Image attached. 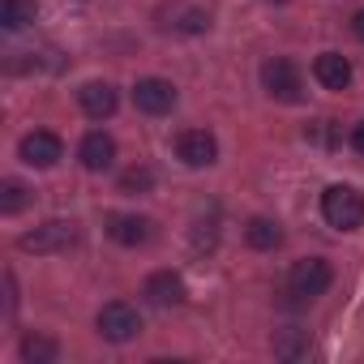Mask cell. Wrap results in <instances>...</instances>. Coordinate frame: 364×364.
Masks as SVG:
<instances>
[{
    "label": "cell",
    "mask_w": 364,
    "mask_h": 364,
    "mask_svg": "<svg viewBox=\"0 0 364 364\" xmlns=\"http://www.w3.org/2000/svg\"><path fill=\"white\" fill-rule=\"evenodd\" d=\"M321 219L338 232H355L364 223V198L351 185H330L321 193Z\"/></svg>",
    "instance_id": "6da1fadb"
},
{
    "label": "cell",
    "mask_w": 364,
    "mask_h": 364,
    "mask_svg": "<svg viewBox=\"0 0 364 364\" xmlns=\"http://www.w3.org/2000/svg\"><path fill=\"white\" fill-rule=\"evenodd\" d=\"M262 86H266V95L279 99V103H300V99H304L300 69H296L291 60H283V56H274V60L262 65Z\"/></svg>",
    "instance_id": "7a4b0ae2"
},
{
    "label": "cell",
    "mask_w": 364,
    "mask_h": 364,
    "mask_svg": "<svg viewBox=\"0 0 364 364\" xmlns=\"http://www.w3.org/2000/svg\"><path fill=\"white\" fill-rule=\"evenodd\" d=\"M330 283H334V270H330L321 257H304V262H296L291 274H287V291H291L296 300H317V296H326Z\"/></svg>",
    "instance_id": "3957f363"
},
{
    "label": "cell",
    "mask_w": 364,
    "mask_h": 364,
    "mask_svg": "<svg viewBox=\"0 0 364 364\" xmlns=\"http://www.w3.org/2000/svg\"><path fill=\"white\" fill-rule=\"evenodd\" d=\"M73 240H77V223H73V219H52V223L26 232V236L18 240V249H22V253H65Z\"/></svg>",
    "instance_id": "277c9868"
},
{
    "label": "cell",
    "mask_w": 364,
    "mask_h": 364,
    "mask_svg": "<svg viewBox=\"0 0 364 364\" xmlns=\"http://www.w3.org/2000/svg\"><path fill=\"white\" fill-rule=\"evenodd\" d=\"M99 334L107 343H129V338L141 334V313L124 300H112V304L99 309Z\"/></svg>",
    "instance_id": "5b68a950"
},
{
    "label": "cell",
    "mask_w": 364,
    "mask_h": 364,
    "mask_svg": "<svg viewBox=\"0 0 364 364\" xmlns=\"http://www.w3.org/2000/svg\"><path fill=\"white\" fill-rule=\"evenodd\" d=\"M18 154H22V163H31V167H56L60 154H65V141H60L56 133H48V129H35V133L22 137Z\"/></svg>",
    "instance_id": "8992f818"
},
{
    "label": "cell",
    "mask_w": 364,
    "mask_h": 364,
    "mask_svg": "<svg viewBox=\"0 0 364 364\" xmlns=\"http://www.w3.org/2000/svg\"><path fill=\"white\" fill-rule=\"evenodd\" d=\"M176 154L185 159L189 167H210L219 159V141L206 129H185V133L176 137Z\"/></svg>",
    "instance_id": "52a82bcc"
},
{
    "label": "cell",
    "mask_w": 364,
    "mask_h": 364,
    "mask_svg": "<svg viewBox=\"0 0 364 364\" xmlns=\"http://www.w3.org/2000/svg\"><path fill=\"white\" fill-rule=\"evenodd\" d=\"M133 103H137L141 112H150V116H163V112L176 107V86L163 82V77H137V86H133Z\"/></svg>",
    "instance_id": "ba28073f"
},
{
    "label": "cell",
    "mask_w": 364,
    "mask_h": 364,
    "mask_svg": "<svg viewBox=\"0 0 364 364\" xmlns=\"http://www.w3.org/2000/svg\"><path fill=\"white\" fill-rule=\"evenodd\" d=\"M146 300L159 304V309H176L180 300H185V279H180L176 270H154L146 279Z\"/></svg>",
    "instance_id": "9c48e42d"
},
{
    "label": "cell",
    "mask_w": 364,
    "mask_h": 364,
    "mask_svg": "<svg viewBox=\"0 0 364 364\" xmlns=\"http://www.w3.org/2000/svg\"><path fill=\"white\" fill-rule=\"evenodd\" d=\"M313 77H317L326 90H347V86H351V65H347V56H338V52H321V56L313 60Z\"/></svg>",
    "instance_id": "30bf717a"
},
{
    "label": "cell",
    "mask_w": 364,
    "mask_h": 364,
    "mask_svg": "<svg viewBox=\"0 0 364 364\" xmlns=\"http://www.w3.org/2000/svg\"><path fill=\"white\" fill-rule=\"evenodd\" d=\"M77 154H82V167H86V171H107L112 159H116V141L95 129V133L82 137V150H77Z\"/></svg>",
    "instance_id": "8fae6325"
},
{
    "label": "cell",
    "mask_w": 364,
    "mask_h": 364,
    "mask_svg": "<svg viewBox=\"0 0 364 364\" xmlns=\"http://www.w3.org/2000/svg\"><path fill=\"white\" fill-rule=\"evenodd\" d=\"M107 236H112L116 245L137 249V245L150 240V219H141V215H112V219H107Z\"/></svg>",
    "instance_id": "7c38bea8"
},
{
    "label": "cell",
    "mask_w": 364,
    "mask_h": 364,
    "mask_svg": "<svg viewBox=\"0 0 364 364\" xmlns=\"http://www.w3.org/2000/svg\"><path fill=\"white\" fill-rule=\"evenodd\" d=\"M159 18H167L163 26L185 31V35H202V31L210 26V14H206V9H198V5H185V0H176V5H171V9H163Z\"/></svg>",
    "instance_id": "4fadbf2b"
},
{
    "label": "cell",
    "mask_w": 364,
    "mask_h": 364,
    "mask_svg": "<svg viewBox=\"0 0 364 364\" xmlns=\"http://www.w3.org/2000/svg\"><path fill=\"white\" fill-rule=\"evenodd\" d=\"M77 103H82V112H86V116L103 120V116H112V112H116V90H112L107 82H86V86L77 90Z\"/></svg>",
    "instance_id": "5bb4252c"
},
{
    "label": "cell",
    "mask_w": 364,
    "mask_h": 364,
    "mask_svg": "<svg viewBox=\"0 0 364 364\" xmlns=\"http://www.w3.org/2000/svg\"><path fill=\"white\" fill-rule=\"evenodd\" d=\"M245 240H249L253 249H279V245H283V228H279L274 219L257 215V219H249V228H245Z\"/></svg>",
    "instance_id": "9a60e30c"
},
{
    "label": "cell",
    "mask_w": 364,
    "mask_h": 364,
    "mask_svg": "<svg viewBox=\"0 0 364 364\" xmlns=\"http://www.w3.org/2000/svg\"><path fill=\"white\" fill-rule=\"evenodd\" d=\"M35 18H39L35 0H5V5H0V26L5 31H26Z\"/></svg>",
    "instance_id": "2e32d148"
},
{
    "label": "cell",
    "mask_w": 364,
    "mask_h": 364,
    "mask_svg": "<svg viewBox=\"0 0 364 364\" xmlns=\"http://www.w3.org/2000/svg\"><path fill=\"white\" fill-rule=\"evenodd\" d=\"M56 355H60L56 338H43V334H26V338H22V360H31V364H52Z\"/></svg>",
    "instance_id": "e0dca14e"
},
{
    "label": "cell",
    "mask_w": 364,
    "mask_h": 364,
    "mask_svg": "<svg viewBox=\"0 0 364 364\" xmlns=\"http://www.w3.org/2000/svg\"><path fill=\"white\" fill-rule=\"evenodd\" d=\"M274 351H279L283 360H296V355L309 351V334H304V330H279V334H274Z\"/></svg>",
    "instance_id": "ac0fdd59"
},
{
    "label": "cell",
    "mask_w": 364,
    "mask_h": 364,
    "mask_svg": "<svg viewBox=\"0 0 364 364\" xmlns=\"http://www.w3.org/2000/svg\"><path fill=\"white\" fill-rule=\"evenodd\" d=\"M26 202H31V189L22 185V180H5V185H0V210L5 215H18Z\"/></svg>",
    "instance_id": "d6986e66"
},
{
    "label": "cell",
    "mask_w": 364,
    "mask_h": 364,
    "mask_svg": "<svg viewBox=\"0 0 364 364\" xmlns=\"http://www.w3.org/2000/svg\"><path fill=\"white\" fill-rule=\"evenodd\" d=\"M150 185H154V171L150 167H129L120 176V193H146Z\"/></svg>",
    "instance_id": "ffe728a7"
},
{
    "label": "cell",
    "mask_w": 364,
    "mask_h": 364,
    "mask_svg": "<svg viewBox=\"0 0 364 364\" xmlns=\"http://www.w3.org/2000/svg\"><path fill=\"white\" fill-rule=\"evenodd\" d=\"M351 146H355V150H360V154H364V120H360V124H355V129H351Z\"/></svg>",
    "instance_id": "44dd1931"
},
{
    "label": "cell",
    "mask_w": 364,
    "mask_h": 364,
    "mask_svg": "<svg viewBox=\"0 0 364 364\" xmlns=\"http://www.w3.org/2000/svg\"><path fill=\"white\" fill-rule=\"evenodd\" d=\"M351 35H355V39H364V9L351 18Z\"/></svg>",
    "instance_id": "7402d4cb"
}]
</instances>
